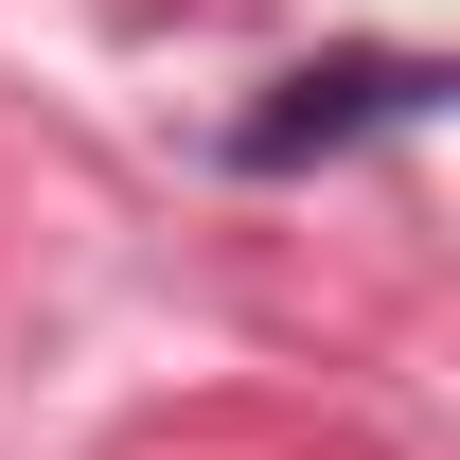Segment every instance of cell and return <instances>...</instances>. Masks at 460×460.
Segmentation results:
<instances>
[{"instance_id": "1", "label": "cell", "mask_w": 460, "mask_h": 460, "mask_svg": "<svg viewBox=\"0 0 460 460\" xmlns=\"http://www.w3.org/2000/svg\"><path fill=\"white\" fill-rule=\"evenodd\" d=\"M425 89H443L425 54H337V71H284V107H248V160L284 177V160H319V142H354V124H425Z\"/></svg>"}]
</instances>
